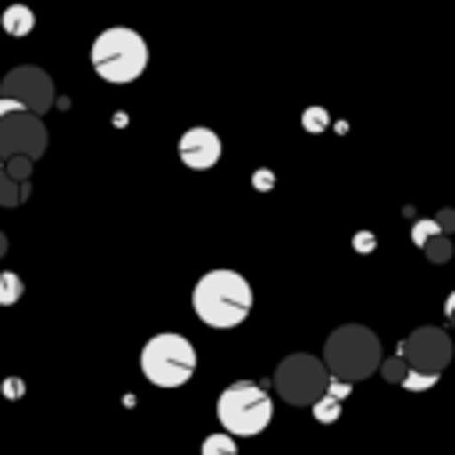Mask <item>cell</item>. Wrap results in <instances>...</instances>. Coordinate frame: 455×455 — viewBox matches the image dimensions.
<instances>
[{
	"mask_svg": "<svg viewBox=\"0 0 455 455\" xmlns=\"http://www.w3.org/2000/svg\"><path fill=\"white\" fill-rule=\"evenodd\" d=\"M0 25H4L11 36H28V32L36 28V14H32L25 4H11V7H4Z\"/></svg>",
	"mask_w": 455,
	"mask_h": 455,
	"instance_id": "7c38bea8",
	"label": "cell"
},
{
	"mask_svg": "<svg viewBox=\"0 0 455 455\" xmlns=\"http://www.w3.org/2000/svg\"><path fill=\"white\" fill-rule=\"evenodd\" d=\"M89 60H92V71H96L103 82L128 85V82H135V78L146 71V64H149V46H146V39H142L135 28L114 25V28H103V32L92 39Z\"/></svg>",
	"mask_w": 455,
	"mask_h": 455,
	"instance_id": "3957f363",
	"label": "cell"
},
{
	"mask_svg": "<svg viewBox=\"0 0 455 455\" xmlns=\"http://www.w3.org/2000/svg\"><path fill=\"white\" fill-rule=\"evenodd\" d=\"M28 192H32V185H14L0 164V206H21L28 199Z\"/></svg>",
	"mask_w": 455,
	"mask_h": 455,
	"instance_id": "4fadbf2b",
	"label": "cell"
},
{
	"mask_svg": "<svg viewBox=\"0 0 455 455\" xmlns=\"http://www.w3.org/2000/svg\"><path fill=\"white\" fill-rule=\"evenodd\" d=\"M451 252H455V245H451V238H444V235H434V238L423 245V256H427L430 263H448Z\"/></svg>",
	"mask_w": 455,
	"mask_h": 455,
	"instance_id": "2e32d148",
	"label": "cell"
},
{
	"mask_svg": "<svg viewBox=\"0 0 455 455\" xmlns=\"http://www.w3.org/2000/svg\"><path fill=\"white\" fill-rule=\"evenodd\" d=\"M203 455H238L235 437H231V434H224V430L206 434V437H203Z\"/></svg>",
	"mask_w": 455,
	"mask_h": 455,
	"instance_id": "9a60e30c",
	"label": "cell"
},
{
	"mask_svg": "<svg viewBox=\"0 0 455 455\" xmlns=\"http://www.w3.org/2000/svg\"><path fill=\"white\" fill-rule=\"evenodd\" d=\"M252 309V284L238 270H206L192 288V313L217 331L238 327Z\"/></svg>",
	"mask_w": 455,
	"mask_h": 455,
	"instance_id": "6da1fadb",
	"label": "cell"
},
{
	"mask_svg": "<svg viewBox=\"0 0 455 455\" xmlns=\"http://www.w3.org/2000/svg\"><path fill=\"white\" fill-rule=\"evenodd\" d=\"M345 395H348V384L331 380V384H327V395H323V398L313 405V416H316L320 423H334V419H338V412H341Z\"/></svg>",
	"mask_w": 455,
	"mask_h": 455,
	"instance_id": "8fae6325",
	"label": "cell"
},
{
	"mask_svg": "<svg viewBox=\"0 0 455 455\" xmlns=\"http://www.w3.org/2000/svg\"><path fill=\"white\" fill-rule=\"evenodd\" d=\"M14 107H18V103H14V100H4V96H0V117H4V114H11V110H14Z\"/></svg>",
	"mask_w": 455,
	"mask_h": 455,
	"instance_id": "603a6c76",
	"label": "cell"
},
{
	"mask_svg": "<svg viewBox=\"0 0 455 455\" xmlns=\"http://www.w3.org/2000/svg\"><path fill=\"white\" fill-rule=\"evenodd\" d=\"M4 252H7V235L0 231V256H4Z\"/></svg>",
	"mask_w": 455,
	"mask_h": 455,
	"instance_id": "d4e9b609",
	"label": "cell"
},
{
	"mask_svg": "<svg viewBox=\"0 0 455 455\" xmlns=\"http://www.w3.org/2000/svg\"><path fill=\"white\" fill-rule=\"evenodd\" d=\"M320 124H323V110H320V107L306 110V128H320Z\"/></svg>",
	"mask_w": 455,
	"mask_h": 455,
	"instance_id": "7402d4cb",
	"label": "cell"
},
{
	"mask_svg": "<svg viewBox=\"0 0 455 455\" xmlns=\"http://www.w3.org/2000/svg\"><path fill=\"white\" fill-rule=\"evenodd\" d=\"M444 313H448V316L455 313V291H448V299H444Z\"/></svg>",
	"mask_w": 455,
	"mask_h": 455,
	"instance_id": "cb8c5ba5",
	"label": "cell"
},
{
	"mask_svg": "<svg viewBox=\"0 0 455 455\" xmlns=\"http://www.w3.org/2000/svg\"><path fill=\"white\" fill-rule=\"evenodd\" d=\"M0 96H4V100H14L21 110L43 117V114L53 107L57 89H53V78H50L43 68H36V64H18V68H11V71L0 78Z\"/></svg>",
	"mask_w": 455,
	"mask_h": 455,
	"instance_id": "ba28073f",
	"label": "cell"
},
{
	"mask_svg": "<svg viewBox=\"0 0 455 455\" xmlns=\"http://www.w3.org/2000/svg\"><path fill=\"white\" fill-rule=\"evenodd\" d=\"M434 224H437V231L448 238V235L455 231V210H451V206H448V210H441V213L434 217Z\"/></svg>",
	"mask_w": 455,
	"mask_h": 455,
	"instance_id": "44dd1931",
	"label": "cell"
},
{
	"mask_svg": "<svg viewBox=\"0 0 455 455\" xmlns=\"http://www.w3.org/2000/svg\"><path fill=\"white\" fill-rule=\"evenodd\" d=\"M21 291H25L21 277L14 270H0V306H14L21 299Z\"/></svg>",
	"mask_w": 455,
	"mask_h": 455,
	"instance_id": "5bb4252c",
	"label": "cell"
},
{
	"mask_svg": "<svg viewBox=\"0 0 455 455\" xmlns=\"http://www.w3.org/2000/svg\"><path fill=\"white\" fill-rule=\"evenodd\" d=\"M217 419H220L224 434H231V437H256V434H263L270 427L274 402L259 384L235 380L217 398Z\"/></svg>",
	"mask_w": 455,
	"mask_h": 455,
	"instance_id": "277c9868",
	"label": "cell"
},
{
	"mask_svg": "<svg viewBox=\"0 0 455 455\" xmlns=\"http://www.w3.org/2000/svg\"><path fill=\"white\" fill-rule=\"evenodd\" d=\"M178 156L188 171H210L220 160V135L213 128L196 124L178 139Z\"/></svg>",
	"mask_w": 455,
	"mask_h": 455,
	"instance_id": "30bf717a",
	"label": "cell"
},
{
	"mask_svg": "<svg viewBox=\"0 0 455 455\" xmlns=\"http://www.w3.org/2000/svg\"><path fill=\"white\" fill-rule=\"evenodd\" d=\"M434 235H441L434 220H416V224H412V245H419V249H423V245H427Z\"/></svg>",
	"mask_w": 455,
	"mask_h": 455,
	"instance_id": "d6986e66",
	"label": "cell"
},
{
	"mask_svg": "<svg viewBox=\"0 0 455 455\" xmlns=\"http://www.w3.org/2000/svg\"><path fill=\"white\" fill-rule=\"evenodd\" d=\"M4 174H7L14 185H28V178H32V160L14 156V160H7V164H4Z\"/></svg>",
	"mask_w": 455,
	"mask_h": 455,
	"instance_id": "ac0fdd59",
	"label": "cell"
},
{
	"mask_svg": "<svg viewBox=\"0 0 455 455\" xmlns=\"http://www.w3.org/2000/svg\"><path fill=\"white\" fill-rule=\"evenodd\" d=\"M377 373H384V380H391V384H402L405 377H409V366H405V359L395 352L391 359H380V370Z\"/></svg>",
	"mask_w": 455,
	"mask_h": 455,
	"instance_id": "e0dca14e",
	"label": "cell"
},
{
	"mask_svg": "<svg viewBox=\"0 0 455 455\" xmlns=\"http://www.w3.org/2000/svg\"><path fill=\"white\" fill-rule=\"evenodd\" d=\"M323 366L331 380L352 387L380 370V338L363 323H341L323 341Z\"/></svg>",
	"mask_w": 455,
	"mask_h": 455,
	"instance_id": "7a4b0ae2",
	"label": "cell"
},
{
	"mask_svg": "<svg viewBox=\"0 0 455 455\" xmlns=\"http://www.w3.org/2000/svg\"><path fill=\"white\" fill-rule=\"evenodd\" d=\"M46 153V124L43 117L14 107L11 114L0 117V164L25 156V160H39Z\"/></svg>",
	"mask_w": 455,
	"mask_h": 455,
	"instance_id": "52a82bcc",
	"label": "cell"
},
{
	"mask_svg": "<svg viewBox=\"0 0 455 455\" xmlns=\"http://www.w3.org/2000/svg\"><path fill=\"white\" fill-rule=\"evenodd\" d=\"M327 384H331V373L323 359L309 352H291L274 370V387L288 405H316L327 395Z\"/></svg>",
	"mask_w": 455,
	"mask_h": 455,
	"instance_id": "8992f818",
	"label": "cell"
},
{
	"mask_svg": "<svg viewBox=\"0 0 455 455\" xmlns=\"http://www.w3.org/2000/svg\"><path fill=\"white\" fill-rule=\"evenodd\" d=\"M196 348L185 334H153L142 352H139V366H142V377L156 387H181L192 380L196 373Z\"/></svg>",
	"mask_w": 455,
	"mask_h": 455,
	"instance_id": "5b68a950",
	"label": "cell"
},
{
	"mask_svg": "<svg viewBox=\"0 0 455 455\" xmlns=\"http://www.w3.org/2000/svg\"><path fill=\"white\" fill-rule=\"evenodd\" d=\"M448 323H451V327H455V313H451V316H448Z\"/></svg>",
	"mask_w": 455,
	"mask_h": 455,
	"instance_id": "484cf974",
	"label": "cell"
},
{
	"mask_svg": "<svg viewBox=\"0 0 455 455\" xmlns=\"http://www.w3.org/2000/svg\"><path fill=\"white\" fill-rule=\"evenodd\" d=\"M398 355L405 359V366L412 373H427V377H441V370L451 363V338L441 327H416L402 345Z\"/></svg>",
	"mask_w": 455,
	"mask_h": 455,
	"instance_id": "9c48e42d",
	"label": "cell"
},
{
	"mask_svg": "<svg viewBox=\"0 0 455 455\" xmlns=\"http://www.w3.org/2000/svg\"><path fill=\"white\" fill-rule=\"evenodd\" d=\"M437 384V377H427V373H412L409 370V377L402 380V387H409V391H427V387H434Z\"/></svg>",
	"mask_w": 455,
	"mask_h": 455,
	"instance_id": "ffe728a7",
	"label": "cell"
}]
</instances>
